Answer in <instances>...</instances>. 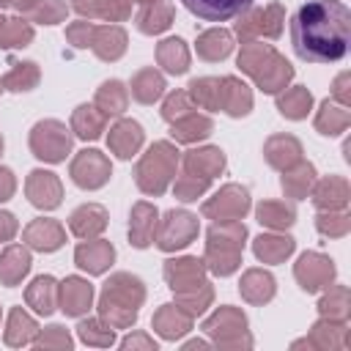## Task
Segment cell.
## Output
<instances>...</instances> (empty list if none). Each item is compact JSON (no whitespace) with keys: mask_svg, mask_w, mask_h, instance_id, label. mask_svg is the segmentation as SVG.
<instances>
[{"mask_svg":"<svg viewBox=\"0 0 351 351\" xmlns=\"http://www.w3.org/2000/svg\"><path fill=\"white\" fill-rule=\"evenodd\" d=\"M181 3L197 19H206V22H228L252 5V0H181Z\"/></svg>","mask_w":351,"mask_h":351,"instance_id":"cell-2","label":"cell"},{"mask_svg":"<svg viewBox=\"0 0 351 351\" xmlns=\"http://www.w3.org/2000/svg\"><path fill=\"white\" fill-rule=\"evenodd\" d=\"M60 239H63L60 228L55 222H49V219H38V222H33L27 228V241L33 247H38V250H55L60 244Z\"/></svg>","mask_w":351,"mask_h":351,"instance_id":"cell-12","label":"cell"},{"mask_svg":"<svg viewBox=\"0 0 351 351\" xmlns=\"http://www.w3.org/2000/svg\"><path fill=\"white\" fill-rule=\"evenodd\" d=\"M346 121H348L346 110H343V107H332V104L326 101V104H324V112H321V118H318V129H321L324 134H337V132L346 126Z\"/></svg>","mask_w":351,"mask_h":351,"instance_id":"cell-22","label":"cell"},{"mask_svg":"<svg viewBox=\"0 0 351 351\" xmlns=\"http://www.w3.org/2000/svg\"><path fill=\"white\" fill-rule=\"evenodd\" d=\"M74 126L80 137H96L101 132V118L90 112V107H80L74 115Z\"/></svg>","mask_w":351,"mask_h":351,"instance_id":"cell-24","label":"cell"},{"mask_svg":"<svg viewBox=\"0 0 351 351\" xmlns=\"http://www.w3.org/2000/svg\"><path fill=\"white\" fill-rule=\"evenodd\" d=\"M162 88H165V82H162L159 74H154V71H140L137 80H134L132 93H134L140 101H154V99H159Z\"/></svg>","mask_w":351,"mask_h":351,"instance_id":"cell-18","label":"cell"},{"mask_svg":"<svg viewBox=\"0 0 351 351\" xmlns=\"http://www.w3.org/2000/svg\"><path fill=\"white\" fill-rule=\"evenodd\" d=\"M170 25V5L167 3H154V8L143 11L140 14V30L145 33H156V30H165Z\"/></svg>","mask_w":351,"mask_h":351,"instance_id":"cell-19","label":"cell"},{"mask_svg":"<svg viewBox=\"0 0 351 351\" xmlns=\"http://www.w3.org/2000/svg\"><path fill=\"white\" fill-rule=\"evenodd\" d=\"M107 162L99 151H82V156L74 162V181L80 186H99L107 181Z\"/></svg>","mask_w":351,"mask_h":351,"instance_id":"cell-5","label":"cell"},{"mask_svg":"<svg viewBox=\"0 0 351 351\" xmlns=\"http://www.w3.org/2000/svg\"><path fill=\"white\" fill-rule=\"evenodd\" d=\"M291 250H293V241H291V239L261 236V239L255 241V252H258V258H266V261H280V258H285Z\"/></svg>","mask_w":351,"mask_h":351,"instance_id":"cell-17","label":"cell"},{"mask_svg":"<svg viewBox=\"0 0 351 351\" xmlns=\"http://www.w3.org/2000/svg\"><path fill=\"white\" fill-rule=\"evenodd\" d=\"M140 3H151V0H140ZM154 3H156V0H154Z\"/></svg>","mask_w":351,"mask_h":351,"instance_id":"cell-30","label":"cell"},{"mask_svg":"<svg viewBox=\"0 0 351 351\" xmlns=\"http://www.w3.org/2000/svg\"><path fill=\"white\" fill-rule=\"evenodd\" d=\"M60 14H63V5H60L58 0H44V5L38 8V14H36V16H38V19H44V22H55Z\"/></svg>","mask_w":351,"mask_h":351,"instance_id":"cell-28","label":"cell"},{"mask_svg":"<svg viewBox=\"0 0 351 351\" xmlns=\"http://www.w3.org/2000/svg\"><path fill=\"white\" fill-rule=\"evenodd\" d=\"M258 217H261V222L274 225V228H285V225L293 222V211L285 208V206H277V203H263L258 208Z\"/></svg>","mask_w":351,"mask_h":351,"instance_id":"cell-23","label":"cell"},{"mask_svg":"<svg viewBox=\"0 0 351 351\" xmlns=\"http://www.w3.org/2000/svg\"><path fill=\"white\" fill-rule=\"evenodd\" d=\"M192 233H195V217H192V214H184V211H170L159 244H162L165 250L184 247V244L192 239Z\"/></svg>","mask_w":351,"mask_h":351,"instance_id":"cell-7","label":"cell"},{"mask_svg":"<svg viewBox=\"0 0 351 351\" xmlns=\"http://www.w3.org/2000/svg\"><path fill=\"white\" fill-rule=\"evenodd\" d=\"M310 181H313V167L310 165H302L299 167V173H293V176H285L282 178V186L291 192V195H304V189L310 186Z\"/></svg>","mask_w":351,"mask_h":351,"instance_id":"cell-26","label":"cell"},{"mask_svg":"<svg viewBox=\"0 0 351 351\" xmlns=\"http://www.w3.org/2000/svg\"><path fill=\"white\" fill-rule=\"evenodd\" d=\"M30 266V258L22 250H8L5 252V263H0V277H5L8 282H14L16 277H22Z\"/></svg>","mask_w":351,"mask_h":351,"instance_id":"cell-21","label":"cell"},{"mask_svg":"<svg viewBox=\"0 0 351 351\" xmlns=\"http://www.w3.org/2000/svg\"><path fill=\"white\" fill-rule=\"evenodd\" d=\"M154 217L156 211L148 208V206H137L134 208V219H132V241L137 247H145L148 244V236L154 230Z\"/></svg>","mask_w":351,"mask_h":351,"instance_id":"cell-16","label":"cell"},{"mask_svg":"<svg viewBox=\"0 0 351 351\" xmlns=\"http://www.w3.org/2000/svg\"><path fill=\"white\" fill-rule=\"evenodd\" d=\"M27 192H30V200L36 206H44V208H52L60 200V186H58V181H55L52 173H41V170L30 173Z\"/></svg>","mask_w":351,"mask_h":351,"instance_id":"cell-8","label":"cell"},{"mask_svg":"<svg viewBox=\"0 0 351 351\" xmlns=\"http://www.w3.org/2000/svg\"><path fill=\"white\" fill-rule=\"evenodd\" d=\"M208 129H211V123H208L206 118H189L186 126H178V129L173 126V134H176L178 140H192V137H206Z\"/></svg>","mask_w":351,"mask_h":351,"instance_id":"cell-27","label":"cell"},{"mask_svg":"<svg viewBox=\"0 0 351 351\" xmlns=\"http://www.w3.org/2000/svg\"><path fill=\"white\" fill-rule=\"evenodd\" d=\"M110 261H112V247L110 244H82L77 250V263L88 271H104Z\"/></svg>","mask_w":351,"mask_h":351,"instance_id":"cell-10","label":"cell"},{"mask_svg":"<svg viewBox=\"0 0 351 351\" xmlns=\"http://www.w3.org/2000/svg\"><path fill=\"white\" fill-rule=\"evenodd\" d=\"M14 189V181H11V173L8 170H0V200H5Z\"/></svg>","mask_w":351,"mask_h":351,"instance_id":"cell-29","label":"cell"},{"mask_svg":"<svg viewBox=\"0 0 351 351\" xmlns=\"http://www.w3.org/2000/svg\"><path fill=\"white\" fill-rule=\"evenodd\" d=\"M52 132H55V121L38 123L36 132H33V151H36V156H41V159L58 162V159H63V154L69 151V134H66L63 126L58 129V134H52Z\"/></svg>","mask_w":351,"mask_h":351,"instance_id":"cell-3","label":"cell"},{"mask_svg":"<svg viewBox=\"0 0 351 351\" xmlns=\"http://www.w3.org/2000/svg\"><path fill=\"white\" fill-rule=\"evenodd\" d=\"M346 197H348V186L343 178H326L321 181L318 192H315V206L321 208H340L346 206Z\"/></svg>","mask_w":351,"mask_h":351,"instance_id":"cell-11","label":"cell"},{"mask_svg":"<svg viewBox=\"0 0 351 351\" xmlns=\"http://www.w3.org/2000/svg\"><path fill=\"white\" fill-rule=\"evenodd\" d=\"M332 271H335L332 269V261H326L321 255H302V261L296 266V277L302 280V288L304 291H315L324 282H329Z\"/></svg>","mask_w":351,"mask_h":351,"instance_id":"cell-6","label":"cell"},{"mask_svg":"<svg viewBox=\"0 0 351 351\" xmlns=\"http://www.w3.org/2000/svg\"><path fill=\"white\" fill-rule=\"evenodd\" d=\"M351 11L343 0H307L291 22V41L307 63H335L348 52Z\"/></svg>","mask_w":351,"mask_h":351,"instance_id":"cell-1","label":"cell"},{"mask_svg":"<svg viewBox=\"0 0 351 351\" xmlns=\"http://www.w3.org/2000/svg\"><path fill=\"white\" fill-rule=\"evenodd\" d=\"M63 285H66V288H63V310L71 313V315L82 313V310L90 304V285L82 282V280H74V277L66 280Z\"/></svg>","mask_w":351,"mask_h":351,"instance_id":"cell-13","label":"cell"},{"mask_svg":"<svg viewBox=\"0 0 351 351\" xmlns=\"http://www.w3.org/2000/svg\"><path fill=\"white\" fill-rule=\"evenodd\" d=\"M197 52H200L203 58H208V60L225 58V55L230 52V36H228L225 30H211V33H206V36L200 38Z\"/></svg>","mask_w":351,"mask_h":351,"instance_id":"cell-15","label":"cell"},{"mask_svg":"<svg viewBox=\"0 0 351 351\" xmlns=\"http://www.w3.org/2000/svg\"><path fill=\"white\" fill-rule=\"evenodd\" d=\"M280 110L288 118H304L307 110H310V93L304 88H296V90L280 96Z\"/></svg>","mask_w":351,"mask_h":351,"instance_id":"cell-20","label":"cell"},{"mask_svg":"<svg viewBox=\"0 0 351 351\" xmlns=\"http://www.w3.org/2000/svg\"><path fill=\"white\" fill-rule=\"evenodd\" d=\"M159 60H162L165 69L173 71V74L186 71V49H184V41H178V38L165 41V44L159 47Z\"/></svg>","mask_w":351,"mask_h":351,"instance_id":"cell-14","label":"cell"},{"mask_svg":"<svg viewBox=\"0 0 351 351\" xmlns=\"http://www.w3.org/2000/svg\"><path fill=\"white\" fill-rule=\"evenodd\" d=\"M140 140H143V132H140V123H134V121H123V123H118V126L112 129V134H110L112 148H115L118 156H123V159H129V156L137 151Z\"/></svg>","mask_w":351,"mask_h":351,"instance_id":"cell-9","label":"cell"},{"mask_svg":"<svg viewBox=\"0 0 351 351\" xmlns=\"http://www.w3.org/2000/svg\"><path fill=\"white\" fill-rule=\"evenodd\" d=\"M99 104L107 107V112H121L123 110V90H121V82H104L101 90H99Z\"/></svg>","mask_w":351,"mask_h":351,"instance_id":"cell-25","label":"cell"},{"mask_svg":"<svg viewBox=\"0 0 351 351\" xmlns=\"http://www.w3.org/2000/svg\"><path fill=\"white\" fill-rule=\"evenodd\" d=\"M173 162H176V154H173V148L165 145V143H159V145H154V148L148 151L145 162L140 165V173H145V170L156 173V176H154V184H151V192H162V189H165V184H167V178H170V170H173Z\"/></svg>","mask_w":351,"mask_h":351,"instance_id":"cell-4","label":"cell"}]
</instances>
